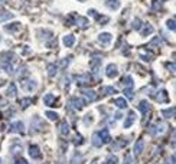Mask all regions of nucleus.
I'll list each match as a JSON object with an SVG mask.
<instances>
[{
    "mask_svg": "<svg viewBox=\"0 0 176 164\" xmlns=\"http://www.w3.org/2000/svg\"><path fill=\"white\" fill-rule=\"evenodd\" d=\"M167 128V125L165 123H157L155 124L153 127H152L150 130H149V133L152 134V135H157V134H162V133H165Z\"/></svg>",
    "mask_w": 176,
    "mask_h": 164,
    "instance_id": "1",
    "label": "nucleus"
},
{
    "mask_svg": "<svg viewBox=\"0 0 176 164\" xmlns=\"http://www.w3.org/2000/svg\"><path fill=\"white\" fill-rule=\"evenodd\" d=\"M75 81L78 85H87V84L91 82V77H90V73H81L78 77H75Z\"/></svg>",
    "mask_w": 176,
    "mask_h": 164,
    "instance_id": "2",
    "label": "nucleus"
},
{
    "mask_svg": "<svg viewBox=\"0 0 176 164\" xmlns=\"http://www.w3.org/2000/svg\"><path fill=\"white\" fill-rule=\"evenodd\" d=\"M106 75L108 78H116L118 75V71H117V65L114 63H110V65H107L106 68Z\"/></svg>",
    "mask_w": 176,
    "mask_h": 164,
    "instance_id": "3",
    "label": "nucleus"
},
{
    "mask_svg": "<svg viewBox=\"0 0 176 164\" xmlns=\"http://www.w3.org/2000/svg\"><path fill=\"white\" fill-rule=\"evenodd\" d=\"M69 105H71V107H74L75 109H81V108L85 105V101H84V99H81V98H71V99H69Z\"/></svg>",
    "mask_w": 176,
    "mask_h": 164,
    "instance_id": "4",
    "label": "nucleus"
},
{
    "mask_svg": "<svg viewBox=\"0 0 176 164\" xmlns=\"http://www.w3.org/2000/svg\"><path fill=\"white\" fill-rule=\"evenodd\" d=\"M153 97H155V99H156V102H166L167 101V92L165 91V89L159 91V92L155 94Z\"/></svg>",
    "mask_w": 176,
    "mask_h": 164,
    "instance_id": "5",
    "label": "nucleus"
},
{
    "mask_svg": "<svg viewBox=\"0 0 176 164\" xmlns=\"http://www.w3.org/2000/svg\"><path fill=\"white\" fill-rule=\"evenodd\" d=\"M98 41H100L101 43H104V45H108V43L113 41V36H111V33L104 32V33H100V35H98Z\"/></svg>",
    "mask_w": 176,
    "mask_h": 164,
    "instance_id": "6",
    "label": "nucleus"
},
{
    "mask_svg": "<svg viewBox=\"0 0 176 164\" xmlns=\"http://www.w3.org/2000/svg\"><path fill=\"white\" fill-rule=\"evenodd\" d=\"M23 130H25V124L22 123V121H17V123L12 124L10 131H12V133H23Z\"/></svg>",
    "mask_w": 176,
    "mask_h": 164,
    "instance_id": "7",
    "label": "nucleus"
},
{
    "mask_svg": "<svg viewBox=\"0 0 176 164\" xmlns=\"http://www.w3.org/2000/svg\"><path fill=\"white\" fill-rule=\"evenodd\" d=\"M36 87H38V84H36L33 79L23 82V89H25V91H28V92H32V91H33Z\"/></svg>",
    "mask_w": 176,
    "mask_h": 164,
    "instance_id": "8",
    "label": "nucleus"
},
{
    "mask_svg": "<svg viewBox=\"0 0 176 164\" xmlns=\"http://www.w3.org/2000/svg\"><path fill=\"white\" fill-rule=\"evenodd\" d=\"M29 155L32 159H40L42 155H40V150L38 145H30L29 148Z\"/></svg>",
    "mask_w": 176,
    "mask_h": 164,
    "instance_id": "9",
    "label": "nucleus"
},
{
    "mask_svg": "<svg viewBox=\"0 0 176 164\" xmlns=\"http://www.w3.org/2000/svg\"><path fill=\"white\" fill-rule=\"evenodd\" d=\"M62 42H64V45H65L66 48H71L74 43H75V36L74 35H66L64 39H62Z\"/></svg>",
    "mask_w": 176,
    "mask_h": 164,
    "instance_id": "10",
    "label": "nucleus"
},
{
    "mask_svg": "<svg viewBox=\"0 0 176 164\" xmlns=\"http://www.w3.org/2000/svg\"><path fill=\"white\" fill-rule=\"evenodd\" d=\"M134 121H136V112H134V111H130V112H129V117H127V119H126V123H124V128H129Z\"/></svg>",
    "mask_w": 176,
    "mask_h": 164,
    "instance_id": "11",
    "label": "nucleus"
},
{
    "mask_svg": "<svg viewBox=\"0 0 176 164\" xmlns=\"http://www.w3.org/2000/svg\"><path fill=\"white\" fill-rule=\"evenodd\" d=\"M153 30H155V27H153L150 23H144L143 27H141V36H149Z\"/></svg>",
    "mask_w": 176,
    "mask_h": 164,
    "instance_id": "12",
    "label": "nucleus"
},
{
    "mask_svg": "<svg viewBox=\"0 0 176 164\" xmlns=\"http://www.w3.org/2000/svg\"><path fill=\"white\" fill-rule=\"evenodd\" d=\"M55 101H56V98H55V95H52V94H48V95H45V98H43V102H45L46 105H49V107H55Z\"/></svg>",
    "mask_w": 176,
    "mask_h": 164,
    "instance_id": "13",
    "label": "nucleus"
},
{
    "mask_svg": "<svg viewBox=\"0 0 176 164\" xmlns=\"http://www.w3.org/2000/svg\"><path fill=\"white\" fill-rule=\"evenodd\" d=\"M98 135H100V138H101V141L103 143H108L110 141V133H108V130L107 128H104V130H101L100 133H98Z\"/></svg>",
    "mask_w": 176,
    "mask_h": 164,
    "instance_id": "14",
    "label": "nucleus"
},
{
    "mask_svg": "<svg viewBox=\"0 0 176 164\" xmlns=\"http://www.w3.org/2000/svg\"><path fill=\"white\" fill-rule=\"evenodd\" d=\"M84 97L90 101V102H92V101H95L97 99V94L92 91V89H87V91H84Z\"/></svg>",
    "mask_w": 176,
    "mask_h": 164,
    "instance_id": "15",
    "label": "nucleus"
},
{
    "mask_svg": "<svg viewBox=\"0 0 176 164\" xmlns=\"http://www.w3.org/2000/svg\"><path fill=\"white\" fill-rule=\"evenodd\" d=\"M143 148H144V143H143V140H139L134 145V155H140Z\"/></svg>",
    "mask_w": 176,
    "mask_h": 164,
    "instance_id": "16",
    "label": "nucleus"
},
{
    "mask_svg": "<svg viewBox=\"0 0 176 164\" xmlns=\"http://www.w3.org/2000/svg\"><path fill=\"white\" fill-rule=\"evenodd\" d=\"M139 109H140V112L143 114V115H146L147 111L150 109V105H149V102H147V101H141V102L139 104Z\"/></svg>",
    "mask_w": 176,
    "mask_h": 164,
    "instance_id": "17",
    "label": "nucleus"
},
{
    "mask_svg": "<svg viewBox=\"0 0 176 164\" xmlns=\"http://www.w3.org/2000/svg\"><path fill=\"white\" fill-rule=\"evenodd\" d=\"M16 94H17V88H16V84H10L9 88H7V91H6V95L7 97H15Z\"/></svg>",
    "mask_w": 176,
    "mask_h": 164,
    "instance_id": "18",
    "label": "nucleus"
},
{
    "mask_svg": "<svg viewBox=\"0 0 176 164\" xmlns=\"http://www.w3.org/2000/svg\"><path fill=\"white\" fill-rule=\"evenodd\" d=\"M2 68H3L7 73H12V72H13V62L2 61Z\"/></svg>",
    "mask_w": 176,
    "mask_h": 164,
    "instance_id": "19",
    "label": "nucleus"
},
{
    "mask_svg": "<svg viewBox=\"0 0 176 164\" xmlns=\"http://www.w3.org/2000/svg\"><path fill=\"white\" fill-rule=\"evenodd\" d=\"M107 7H110L113 10H117L120 7V0H107Z\"/></svg>",
    "mask_w": 176,
    "mask_h": 164,
    "instance_id": "20",
    "label": "nucleus"
},
{
    "mask_svg": "<svg viewBox=\"0 0 176 164\" xmlns=\"http://www.w3.org/2000/svg\"><path fill=\"white\" fill-rule=\"evenodd\" d=\"M71 161H72L71 164H81L82 161H84V155H82V154H80V153H75Z\"/></svg>",
    "mask_w": 176,
    "mask_h": 164,
    "instance_id": "21",
    "label": "nucleus"
},
{
    "mask_svg": "<svg viewBox=\"0 0 176 164\" xmlns=\"http://www.w3.org/2000/svg\"><path fill=\"white\" fill-rule=\"evenodd\" d=\"M5 29L7 32H17L20 29V23H12V25H6Z\"/></svg>",
    "mask_w": 176,
    "mask_h": 164,
    "instance_id": "22",
    "label": "nucleus"
},
{
    "mask_svg": "<svg viewBox=\"0 0 176 164\" xmlns=\"http://www.w3.org/2000/svg\"><path fill=\"white\" fill-rule=\"evenodd\" d=\"M162 114H163L166 118H173V117H175V108L170 107V108H167V109H163Z\"/></svg>",
    "mask_w": 176,
    "mask_h": 164,
    "instance_id": "23",
    "label": "nucleus"
},
{
    "mask_svg": "<svg viewBox=\"0 0 176 164\" xmlns=\"http://www.w3.org/2000/svg\"><path fill=\"white\" fill-rule=\"evenodd\" d=\"M92 145H94V147H101V145H103V141H101L98 133L92 135Z\"/></svg>",
    "mask_w": 176,
    "mask_h": 164,
    "instance_id": "24",
    "label": "nucleus"
},
{
    "mask_svg": "<svg viewBox=\"0 0 176 164\" xmlns=\"http://www.w3.org/2000/svg\"><path fill=\"white\" fill-rule=\"evenodd\" d=\"M10 19H13V13H10V12H5V13L0 15V23L6 20H10Z\"/></svg>",
    "mask_w": 176,
    "mask_h": 164,
    "instance_id": "25",
    "label": "nucleus"
},
{
    "mask_svg": "<svg viewBox=\"0 0 176 164\" xmlns=\"http://www.w3.org/2000/svg\"><path fill=\"white\" fill-rule=\"evenodd\" d=\"M101 92L104 95H113V94H116V89L113 87H103L101 88Z\"/></svg>",
    "mask_w": 176,
    "mask_h": 164,
    "instance_id": "26",
    "label": "nucleus"
},
{
    "mask_svg": "<svg viewBox=\"0 0 176 164\" xmlns=\"http://www.w3.org/2000/svg\"><path fill=\"white\" fill-rule=\"evenodd\" d=\"M114 104H116L118 108H121V109H124V108L127 107V102H126V99H124V98H117L116 101H114Z\"/></svg>",
    "mask_w": 176,
    "mask_h": 164,
    "instance_id": "27",
    "label": "nucleus"
},
{
    "mask_svg": "<svg viewBox=\"0 0 176 164\" xmlns=\"http://www.w3.org/2000/svg\"><path fill=\"white\" fill-rule=\"evenodd\" d=\"M77 25H80L81 27H87V26H88V19L78 16V17H77Z\"/></svg>",
    "mask_w": 176,
    "mask_h": 164,
    "instance_id": "28",
    "label": "nucleus"
},
{
    "mask_svg": "<svg viewBox=\"0 0 176 164\" xmlns=\"http://www.w3.org/2000/svg\"><path fill=\"white\" fill-rule=\"evenodd\" d=\"M56 69H58V68H56L55 63H52V65H49V68H48V75H49L51 78H54V77L56 75Z\"/></svg>",
    "mask_w": 176,
    "mask_h": 164,
    "instance_id": "29",
    "label": "nucleus"
},
{
    "mask_svg": "<svg viewBox=\"0 0 176 164\" xmlns=\"http://www.w3.org/2000/svg\"><path fill=\"white\" fill-rule=\"evenodd\" d=\"M68 133H69V128H68V124L64 121V123L61 124V134L62 135H68Z\"/></svg>",
    "mask_w": 176,
    "mask_h": 164,
    "instance_id": "30",
    "label": "nucleus"
},
{
    "mask_svg": "<svg viewBox=\"0 0 176 164\" xmlns=\"http://www.w3.org/2000/svg\"><path fill=\"white\" fill-rule=\"evenodd\" d=\"M46 117L49 118L51 121H56L58 119V114L54 112V111H46Z\"/></svg>",
    "mask_w": 176,
    "mask_h": 164,
    "instance_id": "31",
    "label": "nucleus"
},
{
    "mask_svg": "<svg viewBox=\"0 0 176 164\" xmlns=\"http://www.w3.org/2000/svg\"><path fill=\"white\" fill-rule=\"evenodd\" d=\"M160 43H162V39H160V37H155V39H153V41L150 42L149 48H152V46H159Z\"/></svg>",
    "mask_w": 176,
    "mask_h": 164,
    "instance_id": "32",
    "label": "nucleus"
},
{
    "mask_svg": "<svg viewBox=\"0 0 176 164\" xmlns=\"http://www.w3.org/2000/svg\"><path fill=\"white\" fill-rule=\"evenodd\" d=\"M123 84H124V85H127V87H133V78H131V77H126L124 79H123Z\"/></svg>",
    "mask_w": 176,
    "mask_h": 164,
    "instance_id": "33",
    "label": "nucleus"
},
{
    "mask_svg": "<svg viewBox=\"0 0 176 164\" xmlns=\"http://www.w3.org/2000/svg\"><path fill=\"white\" fill-rule=\"evenodd\" d=\"M124 94H126V97L129 98V99H133V98H134V94L131 91V88H126V89H124Z\"/></svg>",
    "mask_w": 176,
    "mask_h": 164,
    "instance_id": "34",
    "label": "nucleus"
},
{
    "mask_svg": "<svg viewBox=\"0 0 176 164\" xmlns=\"http://www.w3.org/2000/svg\"><path fill=\"white\" fill-rule=\"evenodd\" d=\"M30 104H32V99H28V98H25V99H22V101H20V105H22V108L29 107Z\"/></svg>",
    "mask_w": 176,
    "mask_h": 164,
    "instance_id": "35",
    "label": "nucleus"
},
{
    "mask_svg": "<svg viewBox=\"0 0 176 164\" xmlns=\"http://www.w3.org/2000/svg\"><path fill=\"white\" fill-rule=\"evenodd\" d=\"M100 63H101L100 58H92V61H91V66L95 68V65H97V68H98V66H100Z\"/></svg>",
    "mask_w": 176,
    "mask_h": 164,
    "instance_id": "36",
    "label": "nucleus"
},
{
    "mask_svg": "<svg viewBox=\"0 0 176 164\" xmlns=\"http://www.w3.org/2000/svg\"><path fill=\"white\" fill-rule=\"evenodd\" d=\"M117 163V157L116 155H110L107 157V164H116Z\"/></svg>",
    "mask_w": 176,
    "mask_h": 164,
    "instance_id": "37",
    "label": "nucleus"
},
{
    "mask_svg": "<svg viewBox=\"0 0 176 164\" xmlns=\"http://www.w3.org/2000/svg\"><path fill=\"white\" fill-rule=\"evenodd\" d=\"M160 2H159V0H153V3H152V7H153V9H155V10H159V9H160Z\"/></svg>",
    "mask_w": 176,
    "mask_h": 164,
    "instance_id": "38",
    "label": "nucleus"
},
{
    "mask_svg": "<svg viewBox=\"0 0 176 164\" xmlns=\"http://www.w3.org/2000/svg\"><path fill=\"white\" fill-rule=\"evenodd\" d=\"M140 25H141V22H140V19H134L133 20V29H140Z\"/></svg>",
    "mask_w": 176,
    "mask_h": 164,
    "instance_id": "39",
    "label": "nucleus"
},
{
    "mask_svg": "<svg viewBox=\"0 0 176 164\" xmlns=\"http://www.w3.org/2000/svg\"><path fill=\"white\" fill-rule=\"evenodd\" d=\"M20 151H22V147H20L19 144H17V145H13V147H12V153H13V154H19Z\"/></svg>",
    "mask_w": 176,
    "mask_h": 164,
    "instance_id": "40",
    "label": "nucleus"
},
{
    "mask_svg": "<svg viewBox=\"0 0 176 164\" xmlns=\"http://www.w3.org/2000/svg\"><path fill=\"white\" fill-rule=\"evenodd\" d=\"M166 25H167V27H169L170 30H175V20H173V19H169Z\"/></svg>",
    "mask_w": 176,
    "mask_h": 164,
    "instance_id": "41",
    "label": "nucleus"
},
{
    "mask_svg": "<svg viewBox=\"0 0 176 164\" xmlns=\"http://www.w3.org/2000/svg\"><path fill=\"white\" fill-rule=\"evenodd\" d=\"M124 164H134V159L131 157L130 154H127V155H126V163H124Z\"/></svg>",
    "mask_w": 176,
    "mask_h": 164,
    "instance_id": "42",
    "label": "nucleus"
},
{
    "mask_svg": "<svg viewBox=\"0 0 176 164\" xmlns=\"http://www.w3.org/2000/svg\"><path fill=\"white\" fill-rule=\"evenodd\" d=\"M82 143H84V141H82V137H81V135H77V138H75V145H81Z\"/></svg>",
    "mask_w": 176,
    "mask_h": 164,
    "instance_id": "43",
    "label": "nucleus"
},
{
    "mask_svg": "<svg viewBox=\"0 0 176 164\" xmlns=\"http://www.w3.org/2000/svg\"><path fill=\"white\" fill-rule=\"evenodd\" d=\"M68 62H69V59H65L64 62H61V66H62V68H65L66 65H68Z\"/></svg>",
    "mask_w": 176,
    "mask_h": 164,
    "instance_id": "44",
    "label": "nucleus"
},
{
    "mask_svg": "<svg viewBox=\"0 0 176 164\" xmlns=\"http://www.w3.org/2000/svg\"><path fill=\"white\" fill-rule=\"evenodd\" d=\"M166 66H167V68H169V69H170V71H172V72L175 71V65H173V63H167Z\"/></svg>",
    "mask_w": 176,
    "mask_h": 164,
    "instance_id": "45",
    "label": "nucleus"
},
{
    "mask_svg": "<svg viewBox=\"0 0 176 164\" xmlns=\"http://www.w3.org/2000/svg\"><path fill=\"white\" fill-rule=\"evenodd\" d=\"M16 164H28V161H26V160H23V159H20L19 161H16Z\"/></svg>",
    "mask_w": 176,
    "mask_h": 164,
    "instance_id": "46",
    "label": "nucleus"
},
{
    "mask_svg": "<svg viewBox=\"0 0 176 164\" xmlns=\"http://www.w3.org/2000/svg\"><path fill=\"white\" fill-rule=\"evenodd\" d=\"M10 0H0V3H9Z\"/></svg>",
    "mask_w": 176,
    "mask_h": 164,
    "instance_id": "47",
    "label": "nucleus"
},
{
    "mask_svg": "<svg viewBox=\"0 0 176 164\" xmlns=\"http://www.w3.org/2000/svg\"><path fill=\"white\" fill-rule=\"evenodd\" d=\"M91 164H97V161H92V163H91Z\"/></svg>",
    "mask_w": 176,
    "mask_h": 164,
    "instance_id": "48",
    "label": "nucleus"
},
{
    "mask_svg": "<svg viewBox=\"0 0 176 164\" xmlns=\"http://www.w3.org/2000/svg\"><path fill=\"white\" fill-rule=\"evenodd\" d=\"M0 12H2V6H0Z\"/></svg>",
    "mask_w": 176,
    "mask_h": 164,
    "instance_id": "49",
    "label": "nucleus"
},
{
    "mask_svg": "<svg viewBox=\"0 0 176 164\" xmlns=\"http://www.w3.org/2000/svg\"><path fill=\"white\" fill-rule=\"evenodd\" d=\"M0 164H2V159H0Z\"/></svg>",
    "mask_w": 176,
    "mask_h": 164,
    "instance_id": "50",
    "label": "nucleus"
}]
</instances>
